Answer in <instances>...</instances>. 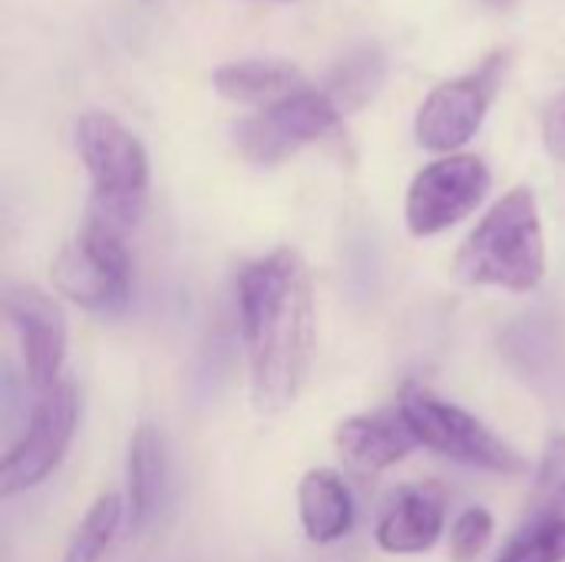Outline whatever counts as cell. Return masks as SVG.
Returning a JSON list of instances; mask_svg holds the SVG:
<instances>
[{
	"mask_svg": "<svg viewBox=\"0 0 565 562\" xmlns=\"http://www.w3.org/2000/svg\"><path fill=\"white\" fill-rule=\"evenodd\" d=\"M298 513L311 543H338L354 527V500L341 474L308 470L298 484Z\"/></svg>",
	"mask_w": 565,
	"mask_h": 562,
	"instance_id": "4fadbf2b",
	"label": "cell"
},
{
	"mask_svg": "<svg viewBox=\"0 0 565 562\" xmlns=\"http://www.w3.org/2000/svg\"><path fill=\"white\" fill-rule=\"evenodd\" d=\"M490 192V169L477 156H444L424 166L407 189V229L417 238H434L463 222Z\"/></svg>",
	"mask_w": 565,
	"mask_h": 562,
	"instance_id": "ba28073f",
	"label": "cell"
},
{
	"mask_svg": "<svg viewBox=\"0 0 565 562\" xmlns=\"http://www.w3.org/2000/svg\"><path fill=\"white\" fill-rule=\"evenodd\" d=\"M341 126V106L328 96V89L305 86L258 113L245 116L235 126L238 152L255 166H275L298 149L321 142Z\"/></svg>",
	"mask_w": 565,
	"mask_h": 562,
	"instance_id": "8992f818",
	"label": "cell"
},
{
	"mask_svg": "<svg viewBox=\"0 0 565 562\" xmlns=\"http://www.w3.org/2000/svg\"><path fill=\"white\" fill-rule=\"evenodd\" d=\"M166 494V444L152 424H139L126 457V510L132 530H146Z\"/></svg>",
	"mask_w": 565,
	"mask_h": 562,
	"instance_id": "5bb4252c",
	"label": "cell"
},
{
	"mask_svg": "<svg viewBox=\"0 0 565 562\" xmlns=\"http://www.w3.org/2000/svg\"><path fill=\"white\" fill-rule=\"evenodd\" d=\"M79 421V394L73 381H60L30 411V424L23 437L7 450L0 464V494L13 497L40 487L63 460L73 444Z\"/></svg>",
	"mask_w": 565,
	"mask_h": 562,
	"instance_id": "52a82bcc",
	"label": "cell"
},
{
	"mask_svg": "<svg viewBox=\"0 0 565 562\" xmlns=\"http://www.w3.org/2000/svg\"><path fill=\"white\" fill-rule=\"evenodd\" d=\"M497 562H565V520L533 533H516Z\"/></svg>",
	"mask_w": 565,
	"mask_h": 562,
	"instance_id": "d6986e66",
	"label": "cell"
},
{
	"mask_svg": "<svg viewBox=\"0 0 565 562\" xmlns=\"http://www.w3.org/2000/svg\"><path fill=\"white\" fill-rule=\"evenodd\" d=\"M493 537V517L483 507H470L450 530V556L457 562H473Z\"/></svg>",
	"mask_w": 565,
	"mask_h": 562,
	"instance_id": "ffe728a7",
	"label": "cell"
},
{
	"mask_svg": "<svg viewBox=\"0 0 565 562\" xmlns=\"http://www.w3.org/2000/svg\"><path fill=\"white\" fill-rule=\"evenodd\" d=\"M565 520V434H553L546 441V450H543V460H540V470H536V484H533V494L526 500V510H523V523H520V533H533V530H543V527H553V523H563Z\"/></svg>",
	"mask_w": 565,
	"mask_h": 562,
	"instance_id": "2e32d148",
	"label": "cell"
},
{
	"mask_svg": "<svg viewBox=\"0 0 565 562\" xmlns=\"http://www.w3.org/2000/svg\"><path fill=\"white\" fill-rule=\"evenodd\" d=\"M215 89L232 103H252V106H271L298 89L308 86L301 70L288 60H235L222 63L212 76Z\"/></svg>",
	"mask_w": 565,
	"mask_h": 562,
	"instance_id": "9a60e30c",
	"label": "cell"
},
{
	"mask_svg": "<svg viewBox=\"0 0 565 562\" xmlns=\"http://www.w3.org/2000/svg\"><path fill=\"white\" fill-rule=\"evenodd\" d=\"M543 142L553 159L565 162V93L550 103V109L543 116Z\"/></svg>",
	"mask_w": 565,
	"mask_h": 562,
	"instance_id": "44dd1931",
	"label": "cell"
},
{
	"mask_svg": "<svg viewBox=\"0 0 565 562\" xmlns=\"http://www.w3.org/2000/svg\"><path fill=\"white\" fill-rule=\"evenodd\" d=\"M76 149L93 182L89 219L116 235L132 229L149 199V156L142 142L109 113L76 119Z\"/></svg>",
	"mask_w": 565,
	"mask_h": 562,
	"instance_id": "3957f363",
	"label": "cell"
},
{
	"mask_svg": "<svg viewBox=\"0 0 565 562\" xmlns=\"http://www.w3.org/2000/svg\"><path fill=\"white\" fill-rule=\"evenodd\" d=\"M281 3H285V0H281Z\"/></svg>",
	"mask_w": 565,
	"mask_h": 562,
	"instance_id": "603a6c76",
	"label": "cell"
},
{
	"mask_svg": "<svg viewBox=\"0 0 565 562\" xmlns=\"http://www.w3.org/2000/svg\"><path fill=\"white\" fill-rule=\"evenodd\" d=\"M50 282L63 298L86 311L113 315L126 308L132 278L122 235L96 222H86L83 232L73 242H66L63 252L53 258Z\"/></svg>",
	"mask_w": 565,
	"mask_h": 562,
	"instance_id": "5b68a950",
	"label": "cell"
},
{
	"mask_svg": "<svg viewBox=\"0 0 565 562\" xmlns=\"http://www.w3.org/2000/svg\"><path fill=\"white\" fill-rule=\"evenodd\" d=\"M334 444H338V454L351 467H358L364 474H381V470L401 464L420 441L414 437V431L401 411H374V414L348 417L338 427Z\"/></svg>",
	"mask_w": 565,
	"mask_h": 562,
	"instance_id": "7c38bea8",
	"label": "cell"
},
{
	"mask_svg": "<svg viewBox=\"0 0 565 562\" xmlns=\"http://www.w3.org/2000/svg\"><path fill=\"white\" fill-rule=\"evenodd\" d=\"M444 520H447V494L440 484L401 487L377 523V543L384 553L394 556L427 553L440 540Z\"/></svg>",
	"mask_w": 565,
	"mask_h": 562,
	"instance_id": "8fae6325",
	"label": "cell"
},
{
	"mask_svg": "<svg viewBox=\"0 0 565 562\" xmlns=\"http://www.w3.org/2000/svg\"><path fill=\"white\" fill-rule=\"evenodd\" d=\"M3 311L20 338L26 381L36 394H46L63 378L66 358V315L56 298L33 285H13L3 295Z\"/></svg>",
	"mask_w": 565,
	"mask_h": 562,
	"instance_id": "30bf717a",
	"label": "cell"
},
{
	"mask_svg": "<svg viewBox=\"0 0 565 562\" xmlns=\"http://www.w3.org/2000/svg\"><path fill=\"white\" fill-rule=\"evenodd\" d=\"M384 73H387L384 53L377 46H361V50L348 53L341 60V66H334V73H331L324 89L341 106V113H348V109L364 106L377 93Z\"/></svg>",
	"mask_w": 565,
	"mask_h": 562,
	"instance_id": "e0dca14e",
	"label": "cell"
},
{
	"mask_svg": "<svg viewBox=\"0 0 565 562\" xmlns=\"http://www.w3.org/2000/svg\"><path fill=\"white\" fill-rule=\"evenodd\" d=\"M238 321L252 404L258 414H278L301 394L315 354V295L301 255L278 248L242 268Z\"/></svg>",
	"mask_w": 565,
	"mask_h": 562,
	"instance_id": "6da1fadb",
	"label": "cell"
},
{
	"mask_svg": "<svg viewBox=\"0 0 565 562\" xmlns=\"http://www.w3.org/2000/svg\"><path fill=\"white\" fill-rule=\"evenodd\" d=\"M487 3H490V7H510L513 0H487Z\"/></svg>",
	"mask_w": 565,
	"mask_h": 562,
	"instance_id": "7402d4cb",
	"label": "cell"
},
{
	"mask_svg": "<svg viewBox=\"0 0 565 562\" xmlns=\"http://www.w3.org/2000/svg\"><path fill=\"white\" fill-rule=\"evenodd\" d=\"M122 500L116 494H103L89 513L83 517V523L76 527V533L70 537V547L63 553V562H99L103 553L113 547L119 523H122Z\"/></svg>",
	"mask_w": 565,
	"mask_h": 562,
	"instance_id": "ac0fdd59",
	"label": "cell"
},
{
	"mask_svg": "<svg viewBox=\"0 0 565 562\" xmlns=\"http://www.w3.org/2000/svg\"><path fill=\"white\" fill-rule=\"evenodd\" d=\"M397 411L411 424L414 437L437 450L440 457H450L467 467H480L503 477L526 474V460L516 447H510L503 437H497L483 421L467 414L463 407L444 401L424 384H404Z\"/></svg>",
	"mask_w": 565,
	"mask_h": 562,
	"instance_id": "277c9868",
	"label": "cell"
},
{
	"mask_svg": "<svg viewBox=\"0 0 565 562\" xmlns=\"http://www.w3.org/2000/svg\"><path fill=\"white\" fill-rule=\"evenodd\" d=\"M507 56L493 53L480 70L440 83L417 109L414 136L430 152H450L467 146L477 129L483 126V116L493 103V93L500 86Z\"/></svg>",
	"mask_w": 565,
	"mask_h": 562,
	"instance_id": "9c48e42d",
	"label": "cell"
},
{
	"mask_svg": "<svg viewBox=\"0 0 565 562\" xmlns=\"http://www.w3.org/2000/svg\"><path fill=\"white\" fill-rule=\"evenodd\" d=\"M454 275L477 288H540L546 278V235L533 189H510L480 219L454 258Z\"/></svg>",
	"mask_w": 565,
	"mask_h": 562,
	"instance_id": "7a4b0ae2",
	"label": "cell"
}]
</instances>
